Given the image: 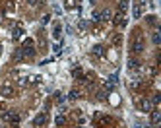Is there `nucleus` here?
<instances>
[{
  "label": "nucleus",
  "mask_w": 161,
  "mask_h": 128,
  "mask_svg": "<svg viewBox=\"0 0 161 128\" xmlns=\"http://www.w3.org/2000/svg\"><path fill=\"white\" fill-rule=\"evenodd\" d=\"M107 93H109V91H105V89H103V91L97 93V97H99V99H107Z\"/></svg>",
  "instance_id": "cd10ccee"
},
{
  "label": "nucleus",
  "mask_w": 161,
  "mask_h": 128,
  "mask_svg": "<svg viewBox=\"0 0 161 128\" xmlns=\"http://www.w3.org/2000/svg\"><path fill=\"white\" fill-rule=\"evenodd\" d=\"M78 128H86V126H78Z\"/></svg>",
  "instance_id": "473e14b6"
},
{
  "label": "nucleus",
  "mask_w": 161,
  "mask_h": 128,
  "mask_svg": "<svg viewBox=\"0 0 161 128\" xmlns=\"http://www.w3.org/2000/svg\"><path fill=\"white\" fill-rule=\"evenodd\" d=\"M93 55H95V56H103V55H105L103 45H95V47H93Z\"/></svg>",
  "instance_id": "f8f14e48"
},
{
  "label": "nucleus",
  "mask_w": 161,
  "mask_h": 128,
  "mask_svg": "<svg viewBox=\"0 0 161 128\" xmlns=\"http://www.w3.org/2000/svg\"><path fill=\"white\" fill-rule=\"evenodd\" d=\"M22 52H23V56H33V55H35V49H33V39H25V41H23Z\"/></svg>",
  "instance_id": "7ed1b4c3"
},
{
  "label": "nucleus",
  "mask_w": 161,
  "mask_h": 128,
  "mask_svg": "<svg viewBox=\"0 0 161 128\" xmlns=\"http://www.w3.org/2000/svg\"><path fill=\"white\" fill-rule=\"evenodd\" d=\"M147 23H150V25H155V23H157L155 16H147Z\"/></svg>",
  "instance_id": "a878e982"
},
{
  "label": "nucleus",
  "mask_w": 161,
  "mask_h": 128,
  "mask_svg": "<svg viewBox=\"0 0 161 128\" xmlns=\"http://www.w3.org/2000/svg\"><path fill=\"white\" fill-rule=\"evenodd\" d=\"M111 19H113V23H115V25H120V27H124V25H126V16L122 14V12H116V14L113 16Z\"/></svg>",
  "instance_id": "423d86ee"
},
{
  "label": "nucleus",
  "mask_w": 161,
  "mask_h": 128,
  "mask_svg": "<svg viewBox=\"0 0 161 128\" xmlns=\"http://www.w3.org/2000/svg\"><path fill=\"white\" fill-rule=\"evenodd\" d=\"M91 19H93V22H101V12H97V10H95V12L91 14Z\"/></svg>",
  "instance_id": "aec40b11"
},
{
  "label": "nucleus",
  "mask_w": 161,
  "mask_h": 128,
  "mask_svg": "<svg viewBox=\"0 0 161 128\" xmlns=\"http://www.w3.org/2000/svg\"><path fill=\"white\" fill-rule=\"evenodd\" d=\"M2 120H4V122H10L12 126H18L19 124V114L16 113V111H6V113L2 114Z\"/></svg>",
  "instance_id": "f03ea898"
},
{
  "label": "nucleus",
  "mask_w": 161,
  "mask_h": 128,
  "mask_svg": "<svg viewBox=\"0 0 161 128\" xmlns=\"http://www.w3.org/2000/svg\"><path fill=\"white\" fill-rule=\"evenodd\" d=\"M134 18H136V19H138V18H142V6H140V4H136V6H134Z\"/></svg>",
  "instance_id": "dca6fc26"
},
{
  "label": "nucleus",
  "mask_w": 161,
  "mask_h": 128,
  "mask_svg": "<svg viewBox=\"0 0 161 128\" xmlns=\"http://www.w3.org/2000/svg\"><path fill=\"white\" fill-rule=\"evenodd\" d=\"M56 101H58V103H62V101H64V95H62V93H56Z\"/></svg>",
  "instance_id": "7c9ffc66"
},
{
  "label": "nucleus",
  "mask_w": 161,
  "mask_h": 128,
  "mask_svg": "<svg viewBox=\"0 0 161 128\" xmlns=\"http://www.w3.org/2000/svg\"><path fill=\"white\" fill-rule=\"evenodd\" d=\"M126 10H128V0H120V2H119V12L124 14Z\"/></svg>",
  "instance_id": "2eb2a0df"
},
{
  "label": "nucleus",
  "mask_w": 161,
  "mask_h": 128,
  "mask_svg": "<svg viewBox=\"0 0 161 128\" xmlns=\"http://www.w3.org/2000/svg\"><path fill=\"white\" fill-rule=\"evenodd\" d=\"M22 35H23V29L19 27V25H18V27H14V33H12V39H14V41H18V39H19Z\"/></svg>",
  "instance_id": "9b49d317"
},
{
  "label": "nucleus",
  "mask_w": 161,
  "mask_h": 128,
  "mask_svg": "<svg viewBox=\"0 0 161 128\" xmlns=\"http://www.w3.org/2000/svg\"><path fill=\"white\" fill-rule=\"evenodd\" d=\"M74 6H76V4H74V0H66V8H68V10H72Z\"/></svg>",
  "instance_id": "c85d7f7f"
},
{
  "label": "nucleus",
  "mask_w": 161,
  "mask_h": 128,
  "mask_svg": "<svg viewBox=\"0 0 161 128\" xmlns=\"http://www.w3.org/2000/svg\"><path fill=\"white\" fill-rule=\"evenodd\" d=\"M120 41H122V37H120V35L113 37V43H116V45H120Z\"/></svg>",
  "instance_id": "c756f323"
},
{
  "label": "nucleus",
  "mask_w": 161,
  "mask_h": 128,
  "mask_svg": "<svg viewBox=\"0 0 161 128\" xmlns=\"http://www.w3.org/2000/svg\"><path fill=\"white\" fill-rule=\"evenodd\" d=\"M27 4H31V6H35V4H37V0H27Z\"/></svg>",
  "instance_id": "2f4dec72"
},
{
  "label": "nucleus",
  "mask_w": 161,
  "mask_h": 128,
  "mask_svg": "<svg viewBox=\"0 0 161 128\" xmlns=\"http://www.w3.org/2000/svg\"><path fill=\"white\" fill-rule=\"evenodd\" d=\"M14 93H16V89L10 86V83H4V86L0 87V95L2 97H8L10 99V97H14Z\"/></svg>",
  "instance_id": "39448f33"
},
{
  "label": "nucleus",
  "mask_w": 161,
  "mask_h": 128,
  "mask_svg": "<svg viewBox=\"0 0 161 128\" xmlns=\"http://www.w3.org/2000/svg\"><path fill=\"white\" fill-rule=\"evenodd\" d=\"M140 109L144 111V113H152L153 111V103L150 99H142V103H140Z\"/></svg>",
  "instance_id": "6e6552de"
},
{
  "label": "nucleus",
  "mask_w": 161,
  "mask_h": 128,
  "mask_svg": "<svg viewBox=\"0 0 161 128\" xmlns=\"http://www.w3.org/2000/svg\"><path fill=\"white\" fill-rule=\"evenodd\" d=\"M150 122H152V126H157V124L161 122V111H157V109H153V111H152Z\"/></svg>",
  "instance_id": "0eeeda50"
},
{
  "label": "nucleus",
  "mask_w": 161,
  "mask_h": 128,
  "mask_svg": "<svg viewBox=\"0 0 161 128\" xmlns=\"http://www.w3.org/2000/svg\"><path fill=\"white\" fill-rule=\"evenodd\" d=\"M14 58H16V60H22V58H25V56H23V52H22V49H18V50L14 52Z\"/></svg>",
  "instance_id": "4be33fe9"
},
{
  "label": "nucleus",
  "mask_w": 161,
  "mask_h": 128,
  "mask_svg": "<svg viewBox=\"0 0 161 128\" xmlns=\"http://www.w3.org/2000/svg\"><path fill=\"white\" fill-rule=\"evenodd\" d=\"M74 78H82V70H80V68H74Z\"/></svg>",
  "instance_id": "bb28decb"
},
{
  "label": "nucleus",
  "mask_w": 161,
  "mask_h": 128,
  "mask_svg": "<svg viewBox=\"0 0 161 128\" xmlns=\"http://www.w3.org/2000/svg\"><path fill=\"white\" fill-rule=\"evenodd\" d=\"M142 68V66H140V62L136 58H130L128 60V70H140Z\"/></svg>",
  "instance_id": "9d476101"
},
{
  "label": "nucleus",
  "mask_w": 161,
  "mask_h": 128,
  "mask_svg": "<svg viewBox=\"0 0 161 128\" xmlns=\"http://www.w3.org/2000/svg\"><path fill=\"white\" fill-rule=\"evenodd\" d=\"M52 35H55V39H60V35H62V27H60L58 23L55 25V31H52Z\"/></svg>",
  "instance_id": "f3484780"
},
{
  "label": "nucleus",
  "mask_w": 161,
  "mask_h": 128,
  "mask_svg": "<svg viewBox=\"0 0 161 128\" xmlns=\"http://www.w3.org/2000/svg\"><path fill=\"white\" fill-rule=\"evenodd\" d=\"M152 41H153V45H159V43H161V35H159V31H155V33L152 35Z\"/></svg>",
  "instance_id": "a211bd4d"
},
{
  "label": "nucleus",
  "mask_w": 161,
  "mask_h": 128,
  "mask_svg": "<svg viewBox=\"0 0 161 128\" xmlns=\"http://www.w3.org/2000/svg\"><path fill=\"white\" fill-rule=\"evenodd\" d=\"M150 101H152L153 105H157V103L161 101V95H159V93H155V95H153V99H150Z\"/></svg>",
  "instance_id": "393cba45"
},
{
  "label": "nucleus",
  "mask_w": 161,
  "mask_h": 128,
  "mask_svg": "<svg viewBox=\"0 0 161 128\" xmlns=\"http://www.w3.org/2000/svg\"><path fill=\"white\" fill-rule=\"evenodd\" d=\"M47 120H49V114H47V113H39L35 119H33V126L41 128V126H45V124H47Z\"/></svg>",
  "instance_id": "20e7f679"
},
{
  "label": "nucleus",
  "mask_w": 161,
  "mask_h": 128,
  "mask_svg": "<svg viewBox=\"0 0 161 128\" xmlns=\"http://www.w3.org/2000/svg\"><path fill=\"white\" fill-rule=\"evenodd\" d=\"M64 122H66V119L62 116V114H58V116H56V124H58V126H62Z\"/></svg>",
  "instance_id": "b1692460"
},
{
  "label": "nucleus",
  "mask_w": 161,
  "mask_h": 128,
  "mask_svg": "<svg viewBox=\"0 0 161 128\" xmlns=\"http://www.w3.org/2000/svg\"><path fill=\"white\" fill-rule=\"evenodd\" d=\"M18 83H19L22 87H25V86L29 83V78H19V80H18Z\"/></svg>",
  "instance_id": "5701e85b"
},
{
  "label": "nucleus",
  "mask_w": 161,
  "mask_h": 128,
  "mask_svg": "<svg viewBox=\"0 0 161 128\" xmlns=\"http://www.w3.org/2000/svg\"><path fill=\"white\" fill-rule=\"evenodd\" d=\"M144 37H142V31H140V29H136V31H134V41H132V47H130V49H132V52L134 55H140V52H142L144 50Z\"/></svg>",
  "instance_id": "f257e3e1"
},
{
  "label": "nucleus",
  "mask_w": 161,
  "mask_h": 128,
  "mask_svg": "<svg viewBox=\"0 0 161 128\" xmlns=\"http://www.w3.org/2000/svg\"><path fill=\"white\" fill-rule=\"evenodd\" d=\"M111 18H113L111 10H103V12H101V22H109Z\"/></svg>",
  "instance_id": "4468645a"
},
{
  "label": "nucleus",
  "mask_w": 161,
  "mask_h": 128,
  "mask_svg": "<svg viewBox=\"0 0 161 128\" xmlns=\"http://www.w3.org/2000/svg\"><path fill=\"white\" fill-rule=\"evenodd\" d=\"M140 86H142V78H132L128 82V87H132V89H138Z\"/></svg>",
  "instance_id": "1a4fd4ad"
},
{
  "label": "nucleus",
  "mask_w": 161,
  "mask_h": 128,
  "mask_svg": "<svg viewBox=\"0 0 161 128\" xmlns=\"http://www.w3.org/2000/svg\"><path fill=\"white\" fill-rule=\"evenodd\" d=\"M78 97H80V91H78V89H72V91L68 93V99H72V101L78 99Z\"/></svg>",
  "instance_id": "6ab92c4d"
},
{
  "label": "nucleus",
  "mask_w": 161,
  "mask_h": 128,
  "mask_svg": "<svg viewBox=\"0 0 161 128\" xmlns=\"http://www.w3.org/2000/svg\"><path fill=\"white\" fill-rule=\"evenodd\" d=\"M97 120H99V124H101V126H109V124L113 122L109 116H97Z\"/></svg>",
  "instance_id": "ddd939ff"
},
{
  "label": "nucleus",
  "mask_w": 161,
  "mask_h": 128,
  "mask_svg": "<svg viewBox=\"0 0 161 128\" xmlns=\"http://www.w3.org/2000/svg\"><path fill=\"white\" fill-rule=\"evenodd\" d=\"M80 29H82V31H86V29H89V22H86V19H82V22H80Z\"/></svg>",
  "instance_id": "412c9836"
}]
</instances>
